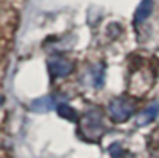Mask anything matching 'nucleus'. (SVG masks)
<instances>
[{"label":"nucleus","mask_w":159,"mask_h":158,"mask_svg":"<svg viewBox=\"0 0 159 158\" xmlns=\"http://www.w3.org/2000/svg\"><path fill=\"white\" fill-rule=\"evenodd\" d=\"M158 115H159V103L150 104L145 110H142V112L139 113V116H138V126L142 127V126L150 124Z\"/></svg>","instance_id":"nucleus-3"},{"label":"nucleus","mask_w":159,"mask_h":158,"mask_svg":"<svg viewBox=\"0 0 159 158\" xmlns=\"http://www.w3.org/2000/svg\"><path fill=\"white\" fill-rule=\"evenodd\" d=\"M2 103H3V98H2V96H0V105H2Z\"/></svg>","instance_id":"nucleus-8"},{"label":"nucleus","mask_w":159,"mask_h":158,"mask_svg":"<svg viewBox=\"0 0 159 158\" xmlns=\"http://www.w3.org/2000/svg\"><path fill=\"white\" fill-rule=\"evenodd\" d=\"M153 11V0H142L134 12V22L136 23H142L144 20L148 19V16Z\"/></svg>","instance_id":"nucleus-4"},{"label":"nucleus","mask_w":159,"mask_h":158,"mask_svg":"<svg viewBox=\"0 0 159 158\" xmlns=\"http://www.w3.org/2000/svg\"><path fill=\"white\" fill-rule=\"evenodd\" d=\"M54 98L51 96H43V98H39L36 101L31 103V108L36 110V112H48L54 107Z\"/></svg>","instance_id":"nucleus-5"},{"label":"nucleus","mask_w":159,"mask_h":158,"mask_svg":"<svg viewBox=\"0 0 159 158\" xmlns=\"http://www.w3.org/2000/svg\"><path fill=\"white\" fill-rule=\"evenodd\" d=\"M57 113H59V116H62V118H65V119H68V121H73V122L77 121V113H76V110H74L73 107H70L68 104L57 105Z\"/></svg>","instance_id":"nucleus-6"},{"label":"nucleus","mask_w":159,"mask_h":158,"mask_svg":"<svg viewBox=\"0 0 159 158\" xmlns=\"http://www.w3.org/2000/svg\"><path fill=\"white\" fill-rule=\"evenodd\" d=\"M50 70L54 76H66L73 71V62L63 57H53L50 60Z\"/></svg>","instance_id":"nucleus-2"},{"label":"nucleus","mask_w":159,"mask_h":158,"mask_svg":"<svg viewBox=\"0 0 159 158\" xmlns=\"http://www.w3.org/2000/svg\"><path fill=\"white\" fill-rule=\"evenodd\" d=\"M110 154H111V157L119 158V157H122L124 151L120 149V146H119V144H113V146L110 147Z\"/></svg>","instance_id":"nucleus-7"},{"label":"nucleus","mask_w":159,"mask_h":158,"mask_svg":"<svg viewBox=\"0 0 159 158\" xmlns=\"http://www.w3.org/2000/svg\"><path fill=\"white\" fill-rule=\"evenodd\" d=\"M133 112H134L133 104L124 98H116V99L110 101V104H108V113L114 122H124V121L130 119Z\"/></svg>","instance_id":"nucleus-1"}]
</instances>
